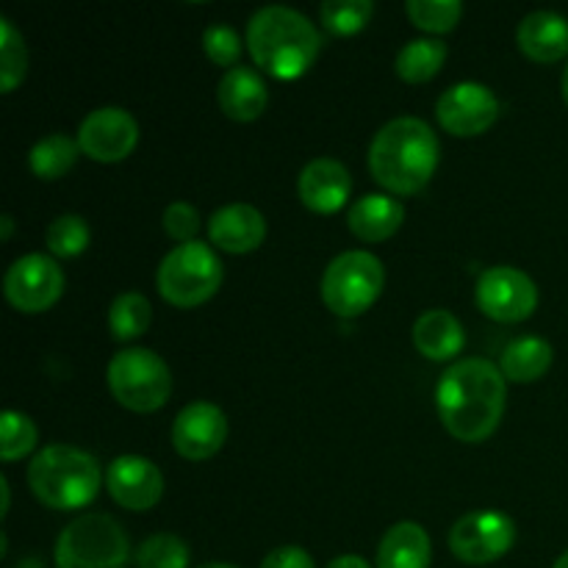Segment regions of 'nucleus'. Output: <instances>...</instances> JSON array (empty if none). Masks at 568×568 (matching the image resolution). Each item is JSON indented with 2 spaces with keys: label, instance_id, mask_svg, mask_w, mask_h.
<instances>
[{
  "label": "nucleus",
  "instance_id": "obj_31",
  "mask_svg": "<svg viewBox=\"0 0 568 568\" xmlns=\"http://www.w3.org/2000/svg\"><path fill=\"white\" fill-rule=\"evenodd\" d=\"M408 17L416 28L430 33H447L458 26L464 6L458 0H408Z\"/></svg>",
  "mask_w": 568,
  "mask_h": 568
},
{
  "label": "nucleus",
  "instance_id": "obj_40",
  "mask_svg": "<svg viewBox=\"0 0 568 568\" xmlns=\"http://www.w3.org/2000/svg\"><path fill=\"white\" fill-rule=\"evenodd\" d=\"M564 98H566V103H568V64H566V72H564Z\"/></svg>",
  "mask_w": 568,
  "mask_h": 568
},
{
  "label": "nucleus",
  "instance_id": "obj_21",
  "mask_svg": "<svg viewBox=\"0 0 568 568\" xmlns=\"http://www.w3.org/2000/svg\"><path fill=\"white\" fill-rule=\"evenodd\" d=\"M414 344L425 358L453 361L466 344V331L458 316L444 308L425 311L414 325Z\"/></svg>",
  "mask_w": 568,
  "mask_h": 568
},
{
  "label": "nucleus",
  "instance_id": "obj_1",
  "mask_svg": "<svg viewBox=\"0 0 568 568\" xmlns=\"http://www.w3.org/2000/svg\"><path fill=\"white\" fill-rule=\"evenodd\" d=\"M508 399V381L486 358L455 361L436 386L444 427L458 442L480 444L499 427Z\"/></svg>",
  "mask_w": 568,
  "mask_h": 568
},
{
  "label": "nucleus",
  "instance_id": "obj_6",
  "mask_svg": "<svg viewBox=\"0 0 568 568\" xmlns=\"http://www.w3.org/2000/svg\"><path fill=\"white\" fill-rule=\"evenodd\" d=\"M128 555L125 530L105 514L78 516L55 541V568H122Z\"/></svg>",
  "mask_w": 568,
  "mask_h": 568
},
{
  "label": "nucleus",
  "instance_id": "obj_26",
  "mask_svg": "<svg viewBox=\"0 0 568 568\" xmlns=\"http://www.w3.org/2000/svg\"><path fill=\"white\" fill-rule=\"evenodd\" d=\"M150 322H153V305L144 294L125 292L109 305V333L116 342H133L148 333Z\"/></svg>",
  "mask_w": 568,
  "mask_h": 568
},
{
  "label": "nucleus",
  "instance_id": "obj_33",
  "mask_svg": "<svg viewBox=\"0 0 568 568\" xmlns=\"http://www.w3.org/2000/svg\"><path fill=\"white\" fill-rule=\"evenodd\" d=\"M242 37H239L236 28H231L227 22H214V26L205 28L203 33V50L214 64L227 67L233 70L236 61L242 59Z\"/></svg>",
  "mask_w": 568,
  "mask_h": 568
},
{
  "label": "nucleus",
  "instance_id": "obj_9",
  "mask_svg": "<svg viewBox=\"0 0 568 568\" xmlns=\"http://www.w3.org/2000/svg\"><path fill=\"white\" fill-rule=\"evenodd\" d=\"M477 305L483 314L503 325L525 322L538 305V286L527 272L516 266H491L477 277Z\"/></svg>",
  "mask_w": 568,
  "mask_h": 568
},
{
  "label": "nucleus",
  "instance_id": "obj_18",
  "mask_svg": "<svg viewBox=\"0 0 568 568\" xmlns=\"http://www.w3.org/2000/svg\"><path fill=\"white\" fill-rule=\"evenodd\" d=\"M216 103L222 114L236 122L258 120L270 103V89L253 67H233L216 87Z\"/></svg>",
  "mask_w": 568,
  "mask_h": 568
},
{
  "label": "nucleus",
  "instance_id": "obj_11",
  "mask_svg": "<svg viewBox=\"0 0 568 568\" xmlns=\"http://www.w3.org/2000/svg\"><path fill=\"white\" fill-rule=\"evenodd\" d=\"M6 300L22 314H42L64 292V272L50 255L28 253L6 272Z\"/></svg>",
  "mask_w": 568,
  "mask_h": 568
},
{
  "label": "nucleus",
  "instance_id": "obj_29",
  "mask_svg": "<svg viewBox=\"0 0 568 568\" xmlns=\"http://www.w3.org/2000/svg\"><path fill=\"white\" fill-rule=\"evenodd\" d=\"M89 239H92V231H89L87 220L78 214H61L50 222L48 233H44V242H48V250L59 258H75L83 250L89 247Z\"/></svg>",
  "mask_w": 568,
  "mask_h": 568
},
{
  "label": "nucleus",
  "instance_id": "obj_8",
  "mask_svg": "<svg viewBox=\"0 0 568 568\" xmlns=\"http://www.w3.org/2000/svg\"><path fill=\"white\" fill-rule=\"evenodd\" d=\"M383 283L386 272L377 255L366 250H347L327 264L322 275V300L336 316L353 320L375 305Z\"/></svg>",
  "mask_w": 568,
  "mask_h": 568
},
{
  "label": "nucleus",
  "instance_id": "obj_7",
  "mask_svg": "<svg viewBox=\"0 0 568 568\" xmlns=\"http://www.w3.org/2000/svg\"><path fill=\"white\" fill-rule=\"evenodd\" d=\"M105 381L116 403L136 414L159 410L172 394L170 366L148 347L120 349L105 369Z\"/></svg>",
  "mask_w": 568,
  "mask_h": 568
},
{
  "label": "nucleus",
  "instance_id": "obj_38",
  "mask_svg": "<svg viewBox=\"0 0 568 568\" xmlns=\"http://www.w3.org/2000/svg\"><path fill=\"white\" fill-rule=\"evenodd\" d=\"M0 227H3V239H11V231H14V220H11V216H3V220H0Z\"/></svg>",
  "mask_w": 568,
  "mask_h": 568
},
{
  "label": "nucleus",
  "instance_id": "obj_34",
  "mask_svg": "<svg viewBox=\"0 0 568 568\" xmlns=\"http://www.w3.org/2000/svg\"><path fill=\"white\" fill-rule=\"evenodd\" d=\"M164 231L170 233V239H175L178 244H189V242H197V233H200V211L194 209L192 203L186 200H178L172 203L170 209L164 211Z\"/></svg>",
  "mask_w": 568,
  "mask_h": 568
},
{
  "label": "nucleus",
  "instance_id": "obj_28",
  "mask_svg": "<svg viewBox=\"0 0 568 568\" xmlns=\"http://www.w3.org/2000/svg\"><path fill=\"white\" fill-rule=\"evenodd\" d=\"M322 22L336 37H353V33L364 31L366 22L375 14V3L372 0H327L320 9Z\"/></svg>",
  "mask_w": 568,
  "mask_h": 568
},
{
  "label": "nucleus",
  "instance_id": "obj_35",
  "mask_svg": "<svg viewBox=\"0 0 568 568\" xmlns=\"http://www.w3.org/2000/svg\"><path fill=\"white\" fill-rule=\"evenodd\" d=\"M261 568H314V560L303 547H277L266 555Z\"/></svg>",
  "mask_w": 568,
  "mask_h": 568
},
{
  "label": "nucleus",
  "instance_id": "obj_19",
  "mask_svg": "<svg viewBox=\"0 0 568 568\" xmlns=\"http://www.w3.org/2000/svg\"><path fill=\"white\" fill-rule=\"evenodd\" d=\"M519 48L538 64H552L568 53V20L558 11H532L519 22Z\"/></svg>",
  "mask_w": 568,
  "mask_h": 568
},
{
  "label": "nucleus",
  "instance_id": "obj_39",
  "mask_svg": "<svg viewBox=\"0 0 568 568\" xmlns=\"http://www.w3.org/2000/svg\"><path fill=\"white\" fill-rule=\"evenodd\" d=\"M552 568H568V549H566L564 555H560L558 560H555V566H552Z\"/></svg>",
  "mask_w": 568,
  "mask_h": 568
},
{
  "label": "nucleus",
  "instance_id": "obj_14",
  "mask_svg": "<svg viewBox=\"0 0 568 568\" xmlns=\"http://www.w3.org/2000/svg\"><path fill=\"white\" fill-rule=\"evenodd\" d=\"M227 438V419L214 403H189L172 422V447L186 460H209Z\"/></svg>",
  "mask_w": 568,
  "mask_h": 568
},
{
  "label": "nucleus",
  "instance_id": "obj_37",
  "mask_svg": "<svg viewBox=\"0 0 568 568\" xmlns=\"http://www.w3.org/2000/svg\"><path fill=\"white\" fill-rule=\"evenodd\" d=\"M0 491H3V510H0V516L9 514V505H11V491H9V480L6 477H0Z\"/></svg>",
  "mask_w": 568,
  "mask_h": 568
},
{
  "label": "nucleus",
  "instance_id": "obj_15",
  "mask_svg": "<svg viewBox=\"0 0 568 568\" xmlns=\"http://www.w3.org/2000/svg\"><path fill=\"white\" fill-rule=\"evenodd\" d=\"M111 499L125 510H150L164 494V475L142 455H120L105 471Z\"/></svg>",
  "mask_w": 568,
  "mask_h": 568
},
{
  "label": "nucleus",
  "instance_id": "obj_4",
  "mask_svg": "<svg viewBox=\"0 0 568 568\" xmlns=\"http://www.w3.org/2000/svg\"><path fill=\"white\" fill-rule=\"evenodd\" d=\"M33 497L53 510L87 508L100 491V464L94 455L70 444H53L28 466Z\"/></svg>",
  "mask_w": 568,
  "mask_h": 568
},
{
  "label": "nucleus",
  "instance_id": "obj_13",
  "mask_svg": "<svg viewBox=\"0 0 568 568\" xmlns=\"http://www.w3.org/2000/svg\"><path fill=\"white\" fill-rule=\"evenodd\" d=\"M436 116L453 136H477L497 122L499 100L491 89L477 81L453 83L438 98Z\"/></svg>",
  "mask_w": 568,
  "mask_h": 568
},
{
  "label": "nucleus",
  "instance_id": "obj_12",
  "mask_svg": "<svg viewBox=\"0 0 568 568\" xmlns=\"http://www.w3.org/2000/svg\"><path fill=\"white\" fill-rule=\"evenodd\" d=\"M139 142V125L133 114H128L120 105H103L83 116L78 128V144L81 153L89 159L114 164V161L128 159Z\"/></svg>",
  "mask_w": 568,
  "mask_h": 568
},
{
  "label": "nucleus",
  "instance_id": "obj_24",
  "mask_svg": "<svg viewBox=\"0 0 568 568\" xmlns=\"http://www.w3.org/2000/svg\"><path fill=\"white\" fill-rule=\"evenodd\" d=\"M444 61H447V44L438 39H410L397 53L394 70L403 81L425 83L442 70Z\"/></svg>",
  "mask_w": 568,
  "mask_h": 568
},
{
  "label": "nucleus",
  "instance_id": "obj_27",
  "mask_svg": "<svg viewBox=\"0 0 568 568\" xmlns=\"http://www.w3.org/2000/svg\"><path fill=\"white\" fill-rule=\"evenodd\" d=\"M28 50L22 33L9 20H0V89L14 92L17 83L26 78Z\"/></svg>",
  "mask_w": 568,
  "mask_h": 568
},
{
  "label": "nucleus",
  "instance_id": "obj_23",
  "mask_svg": "<svg viewBox=\"0 0 568 568\" xmlns=\"http://www.w3.org/2000/svg\"><path fill=\"white\" fill-rule=\"evenodd\" d=\"M555 361V349L547 338L521 336L503 349L499 372L510 383H532L549 372Z\"/></svg>",
  "mask_w": 568,
  "mask_h": 568
},
{
  "label": "nucleus",
  "instance_id": "obj_17",
  "mask_svg": "<svg viewBox=\"0 0 568 568\" xmlns=\"http://www.w3.org/2000/svg\"><path fill=\"white\" fill-rule=\"evenodd\" d=\"M211 244L233 255L253 253L266 239V220L255 205L231 203L222 205L209 220Z\"/></svg>",
  "mask_w": 568,
  "mask_h": 568
},
{
  "label": "nucleus",
  "instance_id": "obj_32",
  "mask_svg": "<svg viewBox=\"0 0 568 568\" xmlns=\"http://www.w3.org/2000/svg\"><path fill=\"white\" fill-rule=\"evenodd\" d=\"M37 447V425L20 410H6L0 416V458L20 460Z\"/></svg>",
  "mask_w": 568,
  "mask_h": 568
},
{
  "label": "nucleus",
  "instance_id": "obj_3",
  "mask_svg": "<svg viewBox=\"0 0 568 568\" xmlns=\"http://www.w3.org/2000/svg\"><path fill=\"white\" fill-rule=\"evenodd\" d=\"M247 50L261 70L292 81L314 67L322 50V33L297 9L264 6L247 22Z\"/></svg>",
  "mask_w": 568,
  "mask_h": 568
},
{
  "label": "nucleus",
  "instance_id": "obj_5",
  "mask_svg": "<svg viewBox=\"0 0 568 568\" xmlns=\"http://www.w3.org/2000/svg\"><path fill=\"white\" fill-rule=\"evenodd\" d=\"M222 277H225V270H222L220 255L211 244L203 242L178 244L164 255L155 272L161 297L178 308H194L214 297L216 288L222 286Z\"/></svg>",
  "mask_w": 568,
  "mask_h": 568
},
{
  "label": "nucleus",
  "instance_id": "obj_10",
  "mask_svg": "<svg viewBox=\"0 0 568 568\" xmlns=\"http://www.w3.org/2000/svg\"><path fill=\"white\" fill-rule=\"evenodd\" d=\"M516 541V525L499 510H475L455 521L449 530V549L458 560L486 566L503 558Z\"/></svg>",
  "mask_w": 568,
  "mask_h": 568
},
{
  "label": "nucleus",
  "instance_id": "obj_16",
  "mask_svg": "<svg viewBox=\"0 0 568 568\" xmlns=\"http://www.w3.org/2000/svg\"><path fill=\"white\" fill-rule=\"evenodd\" d=\"M300 200L305 209L316 214H333L344 209L353 192V178L349 170L336 159H314L303 166L297 181Z\"/></svg>",
  "mask_w": 568,
  "mask_h": 568
},
{
  "label": "nucleus",
  "instance_id": "obj_41",
  "mask_svg": "<svg viewBox=\"0 0 568 568\" xmlns=\"http://www.w3.org/2000/svg\"><path fill=\"white\" fill-rule=\"evenodd\" d=\"M200 568H236V566H231V564H205V566H200Z\"/></svg>",
  "mask_w": 568,
  "mask_h": 568
},
{
  "label": "nucleus",
  "instance_id": "obj_36",
  "mask_svg": "<svg viewBox=\"0 0 568 568\" xmlns=\"http://www.w3.org/2000/svg\"><path fill=\"white\" fill-rule=\"evenodd\" d=\"M327 568H372V566L366 564L364 558H358V555H342V558L333 560Z\"/></svg>",
  "mask_w": 568,
  "mask_h": 568
},
{
  "label": "nucleus",
  "instance_id": "obj_2",
  "mask_svg": "<svg viewBox=\"0 0 568 568\" xmlns=\"http://www.w3.org/2000/svg\"><path fill=\"white\" fill-rule=\"evenodd\" d=\"M438 166V136L419 116H397L369 144L372 178L394 194H416Z\"/></svg>",
  "mask_w": 568,
  "mask_h": 568
},
{
  "label": "nucleus",
  "instance_id": "obj_20",
  "mask_svg": "<svg viewBox=\"0 0 568 568\" xmlns=\"http://www.w3.org/2000/svg\"><path fill=\"white\" fill-rule=\"evenodd\" d=\"M405 209L392 194H364L349 205L347 225L361 242H386L403 227Z\"/></svg>",
  "mask_w": 568,
  "mask_h": 568
},
{
  "label": "nucleus",
  "instance_id": "obj_22",
  "mask_svg": "<svg viewBox=\"0 0 568 568\" xmlns=\"http://www.w3.org/2000/svg\"><path fill=\"white\" fill-rule=\"evenodd\" d=\"M430 536L414 521L388 527L377 547V568H430Z\"/></svg>",
  "mask_w": 568,
  "mask_h": 568
},
{
  "label": "nucleus",
  "instance_id": "obj_30",
  "mask_svg": "<svg viewBox=\"0 0 568 568\" xmlns=\"http://www.w3.org/2000/svg\"><path fill=\"white\" fill-rule=\"evenodd\" d=\"M189 547L183 538L172 532H155L144 538L142 547L136 549L139 568H186L189 566Z\"/></svg>",
  "mask_w": 568,
  "mask_h": 568
},
{
  "label": "nucleus",
  "instance_id": "obj_25",
  "mask_svg": "<svg viewBox=\"0 0 568 568\" xmlns=\"http://www.w3.org/2000/svg\"><path fill=\"white\" fill-rule=\"evenodd\" d=\"M81 155V144L78 139H70L67 133H50V136L39 139L31 148V170L33 175H39L42 181H55V178L64 175L67 170H72V164Z\"/></svg>",
  "mask_w": 568,
  "mask_h": 568
}]
</instances>
